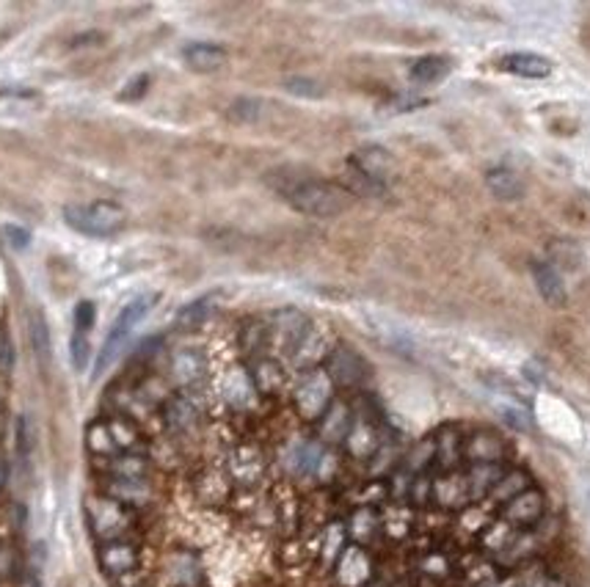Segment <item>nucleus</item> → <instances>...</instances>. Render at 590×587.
<instances>
[{
	"label": "nucleus",
	"mask_w": 590,
	"mask_h": 587,
	"mask_svg": "<svg viewBox=\"0 0 590 587\" xmlns=\"http://www.w3.org/2000/svg\"><path fill=\"white\" fill-rule=\"evenodd\" d=\"M169 419H171L174 425H188V422L193 419V406H191L188 400H174V403L169 406Z\"/></svg>",
	"instance_id": "nucleus-27"
},
{
	"label": "nucleus",
	"mask_w": 590,
	"mask_h": 587,
	"mask_svg": "<svg viewBox=\"0 0 590 587\" xmlns=\"http://www.w3.org/2000/svg\"><path fill=\"white\" fill-rule=\"evenodd\" d=\"M139 562V554L130 543H122V541H110L99 549V565L105 573L110 576H122L128 571H133Z\"/></svg>",
	"instance_id": "nucleus-16"
},
{
	"label": "nucleus",
	"mask_w": 590,
	"mask_h": 587,
	"mask_svg": "<svg viewBox=\"0 0 590 587\" xmlns=\"http://www.w3.org/2000/svg\"><path fill=\"white\" fill-rule=\"evenodd\" d=\"M265 102L263 99H254V97H238L232 105H229V110H226V116L232 122H238V125H254V122H260V119H265Z\"/></svg>",
	"instance_id": "nucleus-20"
},
{
	"label": "nucleus",
	"mask_w": 590,
	"mask_h": 587,
	"mask_svg": "<svg viewBox=\"0 0 590 587\" xmlns=\"http://www.w3.org/2000/svg\"><path fill=\"white\" fill-rule=\"evenodd\" d=\"M72 345H69V354H72V367L78 373L86 370L88 365V336H91V328H94V304L91 301H80L75 306V323H72Z\"/></svg>",
	"instance_id": "nucleus-11"
},
{
	"label": "nucleus",
	"mask_w": 590,
	"mask_h": 587,
	"mask_svg": "<svg viewBox=\"0 0 590 587\" xmlns=\"http://www.w3.org/2000/svg\"><path fill=\"white\" fill-rule=\"evenodd\" d=\"M543 342L549 345V350L554 356H560L568 367H574L576 373H582V367L590 359L587 350V339H585V328L571 320V317H557L543 328Z\"/></svg>",
	"instance_id": "nucleus-4"
},
{
	"label": "nucleus",
	"mask_w": 590,
	"mask_h": 587,
	"mask_svg": "<svg viewBox=\"0 0 590 587\" xmlns=\"http://www.w3.org/2000/svg\"><path fill=\"white\" fill-rule=\"evenodd\" d=\"M452 72V58L450 56H441V53H430V56H422L411 64V80L422 83V86H430V83H439L444 80L447 75Z\"/></svg>",
	"instance_id": "nucleus-17"
},
{
	"label": "nucleus",
	"mask_w": 590,
	"mask_h": 587,
	"mask_svg": "<svg viewBox=\"0 0 590 587\" xmlns=\"http://www.w3.org/2000/svg\"><path fill=\"white\" fill-rule=\"evenodd\" d=\"M546 252V263L557 271V273H579L585 265V249L574 241L565 238V234H549V238L541 243Z\"/></svg>",
	"instance_id": "nucleus-10"
},
{
	"label": "nucleus",
	"mask_w": 590,
	"mask_h": 587,
	"mask_svg": "<svg viewBox=\"0 0 590 587\" xmlns=\"http://www.w3.org/2000/svg\"><path fill=\"white\" fill-rule=\"evenodd\" d=\"M282 199L293 210H298L301 215H306V218H323V221L339 218V215H345L353 207V193L345 185L323 180V177H317L309 169L282 193Z\"/></svg>",
	"instance_id": "nucleus-1"
},
{
	"label": "nucleus",
	"mask_w": 590,
	"mask_h": 587,
	"mask_svg": "<svg viewBox=\"0 0 590 587\" xmlns=\"http://www.w3.org/2000/svg\"><path fill=\"white\" fill-rule=\"evenodd\" d=\"M497 69L516 75V77H530V80H543L552 75V61L538 56V53H508L497 58Z\"/></svg>",
	"instance_id": "nucleus-14"
},
{
	"label": "nucleus",
	"mask_w": 590,
	"mask_h": 587,
	"mask_svg": "<svg viewBox=\"0 0 590 587\" xmlns=\"http://www.w3.org/2000/svg\"><path fill=\"white\" fill-rule=\"evenodd\" d=\"M328 400H331V378L320 370L306 373L298 392H295V403H298L301 414L306 419H317L320 414H326Z\"/></svg>",
	"instance_id": "nucleus-9"
},
{
	"label": "nucleus",
	"mask_w": 590,
	"mask_h": 587,
	"mask_svg": "<svg viewBox=\"0 0 590 587\" xmlns=\"http://www.w3.org/2000/svg\"><path fill=\"white\" fill-rule=\"evenodd\" d=\"M86 444H88V449H91L94 455H110V452L119 449V447H116V441H113V436H110L108 422H94V425L86 430Z\"/></svg>",
	"instance_id": "nucleus-23"
},
{
	"label": "nucleus",
	"mask_w": 590,
	"mask_h": 587,
	"mask_svg": "<svg viewBox=\"0 0 590 587\" xmlns=\"http://www.w3.org/2000/svg\"><path fill=\"white\" fill-rule=\"evenodd\" d=\"M541 204L546 212L565 223L574 232H590V193L574 188H549L543 191Z\"/></svg>",
	"instance_id": "nucleus-5"
},
{
	"label": "nucleus",
	"mask_w": 590,
	"mask_h": 587,
	"mask_svg": "<svg viewBox=\"0 0 590 587\" xmlns=\"http://www.w3.org/2000/svg\"><path fill=\"white\" fill-rule=\"evenodd\" d=\"M541 513H543V499L535 491H522L508 505V519L513 524H533L541 519Z\"/></svg>",
	"instance_id": "nucleus-19"
},
{
	"label": "nucleus",
	"mask_w": 590,
	"mask_h": 587,
	"mask_svg": "<svg viewBox=\"0 0 590 587\" xmlns=\"http://www.w3.org/2000/svg\"><path fill=\"white\" fill-rule=\"evenodd\" d=\"M4 234H6L9 243H12L15 249H28V243H31V232L23 229V226L9 223V226H4Z\"/></svg>",
	"instance_id": "nucleus-28"
},
{
	"label": "nucleus",
	"mask_w": 590,
	"mask_h": 587,
	"mask_svg": "<svg viewBox=\"0 0 590 587\" xmlns=\"http://www.w3.org/2000/svg\"><path fill=\"white\" fill-rule=\"evenodd\" d=\"M210 306H212V298H202V301H196V304L185 306V309L180 312L177 323H180V325H185V328H196V325L210 314Z\"/></svg>",
	"instance_id": "nucleus-26"
},
{
	"label": "nucleus",
	"mask_w": 590,
	"mask_h": 587,
	"mask_svg": "<svg viewBox=\"0 0 590 587\" xmlns=\"http://www.w3.org/2000/svg\"><path fill=\"white\" fill-rule=\"evenodd\" d=\"M576 39H579V47L590 56V17H585L579 23V31H576Z\"/></svg>",
	"instance_id": "nucleus-29"
},
{
	"label": "nucleus",
	"mask_w": 590,
	"mask_h": 587,
	"mask_svg": "<svg viewBox=\"0 0 590 587\" xmlns=\"http://www.w3.org/2000/svg\"><path fill=\"white\" fill-rule=\"evenodd\" d=\"M347 166L357 171V174H362V177H367V180H373V182H378L384 188H389V182L398 177V160L381 144H365V147H359L357 152L350 155Z\"/></svg>",
	"instance_id": "nucleus-6"
},
{
	"label": "nucleus",
	"mask_w": 590,
	"mask_h": 587,
	"mask_svg": "<svg viewBox=\"0 0 590 587\" xmlns=\"http://www.w3.org/2000/svg\"><path fill=\"white\" fill-rule=\"evenodd\" d=\"M541 116L546 119V130L552 136H557V139H574L579 133V119H576V116H571L565 108H560L557 113H549V110L541 108Z\"/></svg>",
	"instance_id": "nucleus-21"
},
{
	"label": "nucleus",
	"mask_w": 590,
	"mask_h": 587,
	"mask_svg": "<svg viewBox=\"0 0 590 587\" xmlns=\"http://www.w3.org/2000/svg\"><path fill=\"white\" fill-rule=\"evenodd\" d=\"M171 373H174L177 384L191 386L204 376V362H202V356L196 354V350H177L174 359H171Z\"/></svg>",
	"instance_id": "nucleus-18"
},
{
	"label": "nucleus",
	"mask_w": 590,
	"mask_h": 587,
	"mask_svg": "<svg viewBox=\"0 0 590 587\" xmlns=\"http://www.w3.org/2000/svg\"><path fill=\"white\" fill-rule=\"evenodd\" d=\"M158 301H160L158 293H147V295L133 298V301L119 312V317L113 320V325H110V331H108V336H105V342H102L99 356H97V367H94V376H97V378H99L116 359H119V354L125 350V345L130 342L133 331H136V328L141 325V320L155 309Z\"/></svg>",
	"instance_id": "nucleus-2"
},
{
	"label": "nucleus",
	"mask_w": 590,
	"mask_h": 587,
	"mask_svg": "<svg viewBox=\"0 0 590 587\" xmlns=\"http://www.w3.org/2000/svg\"><path fill=\"white\" fill-rule=\"evenodd\" d=\"M64 221L86 238H113L128 223V215L113 201H91V204H69L64 207Z\"/></svg>",
	"instance_id": "nucleus-3"
},
{
	"label": "nucleus",
	"mask_w": 590,
	"mask_h": 587,
	"mask_svg": "<svg viewBox=\"0 0 590 587\" xmlns=\"http://www.w3.org/2000/svg\"><path fill=\"white\" fill-rule=\"evenodd\" d=\"M88 521H91V530L97 538H116L128 530V513L122 508V502H116L110 497H97L88 502Z\"/></svg>",
	"instance_id": "nucleus-8"
},
{
	"label": "nucleus",
	"mask_w": 590,
	"mask_h": 587,
	"mask_svg": "<svg viewBox=\"0 0 590 587\" xmlns=\"http://www.w3.org/2000/svg\"><path fill=\"white\" fill-rule=\"evenodd\" d=\"M367 362L357 354L353 347L347 345H336L331 354H328V367H326V376L331 378V384H339V386H359L367 381Z\"/></svg>",
	"instance_id": "nucleus-7"
},
{
	"label": "nucleus",
	"mask_w": 590,
	"mask_h": 587,
	"mask_svg": "<svg viewBox=\"0 0 590 587\" xmlns=\"http://www.w3.org/2000/svg\"><path fill=\"white\" fill-rule=\"evenodd\" d=\"M28 325H31V342H34V350L39 359H47L50 356V328H47V320L39 309L31 312L28 317Z\"/></svg>",
	"instance_id": "nucleus-22"
},
{
	"label": "nucleus",
	"mask_w": 590,
	"mask_h": 587,
	"mask_svg": "<svg viewBox=\"0 0 590 587\" xmlns=\"http://www.w3.org/2000/svg\"><path fill=\"white\" fill-rule=\"evenodd\" d=\"M6 475H9V469H6V460L0 458V489L6 486Z\"/></svg>",
	"instance_id": "nucleus-30"
},
{
	"label": "nucleus",
	"mask_w": 590,
	"mask_h": 587,
	"mask_svg": "<svg viewBox=\"0 0 590 587\" xmlns=\"http://www.w3.org/2000/svg\"><path fill=\"white\" fill-rule=\"evenodd\" d=\"M530 273H533V282H535L538 295L543 298V304H549L552 309H565L568 306V293H565L563 276L546 260H533Z\"/></svg>",
	"instance_id": "nucleus-13"
},
{
	"label": "nucleus",
	"mask_w": 590,
	"mask_h": 587,
	"mask_svg": "<svg viewBox=\"0 0 590 587\" xmlns=\"http://www.w3.org/2000/svg\"><path fill=\"white\" fill-rule=\"evenodd\" d=\"M226 58H229L226 50L212 42H193L182 50V61L193 72H215L226 64Z\"/></svg>",
	"instance_id": "nucleus-15"
},
{
	"label": "nucleus",
	"mask_w": 590,
	"mask_h": 587,
	"mask_svg": "<svg viewBox=\"0 0 590 587\" xmlns=\"http://www.w3.org/2000/svg\"><path fill=\"white\" fill-rule=\"evenodd\" d=\"M254 384H257L263 392L279 389V384H282V370H279V365H274L271 359H263V362L257 365V370H254Z\"/></svg>",
	"instance_id": "nucleus-24"
},
{
	"label": "nucleus",
	"mask_w": 590,
	"mask_h": 587,
	"mask_svg": "<svg viewBox=\"0 0 590 587\" xmlns=\"http://www.w3.org/2000/svg\"><path fill=\"white\" fill-rule=\"evenodd\" d=\"M587 320H590V317H587Z\"/></svg>",
	"instance_id": "nucleus-31"
},
{
	"label": "nucleus",
	"mask_w": 590,
	"mask_h": 587,
	"mask_svg": "<svg viewBox=\"0 0 590 587\" xmlns=\"http://www.w3.org/2000/svg\"><path fill=\"white\" fill-rule=\"evenodd\" d=\"M285 88H287L290 94L306 97V99H320V97L326 94V88H323L317 80H312V77H287V80H285Z\"/></svg>",
	"instance_id": "nucleus-25"
},
{
	"label": "nucleus",
	"mask_w": 590,
	"mask_h": 587,
	"mask_svg": "<svg viewBox=\"0 0 590 587\" xmlns=\"http://www.w3.org/2000/svg\"><path fill=\"white\" fill-rule=\"evenodd\" d=\"M486 191L500 201V204H516L524 199L527 193V185H524V177L508 166H497V169H489L486 171Z\"/></svg>",
	"instance_id": "nucleus-12"
}]
</instances>
